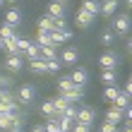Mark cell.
Wrapping results in <instances>:
<instances>
[{
    "label": "cell",
    "instance_id": "obj_1",
    "mask_svg": "<svg viewBox=\"0 0 132 132\" xmlns=\"http://www.w3.org/2000/svg\"><path fill=\"white\" fill-rule=\"evenodd\" d=\"M36 96V87L34 84H22V87L17 89V94H14V101H17L19 106H29Z\"/></svg>",
    "mask_w": 132,
    "mask_h": 132
},
{
    "label": "cell",
    "instance_id": "obj_2",
    "mask_svg": "<svg viewBox=\"0 0 132 132\" xmlns=\"http://www.w3.org/2000/svg\"><path fill=\"white\" fill-rule=\"evenodd\" d=\"M118 53H113V51H106V53H101L98 55V65L103 67V70H118Z\"/></svg>",
    "mask_w": 132,
    "mask_h": 132
},
{
    "label": "cell",
    "instance_id": "obj_3",
    "mask_svg": "<svg viewBox=\"0 0 132 132\" xmlns=\"http://www.w3.org/2000/svg\"><path fill=\"white\" fill-rule=\"evenodd\" d=\"M111 31L118 34V36L127 34L130 31V17H127V14H118V17L113 19V29H111Z\"/></svg>",
    "mask_w": 132,
    "mask_h": 132
},
{
    "label": "cell",
    "instance_id": "obj_4",
    "mask_svg": "<svg viewBox=\"0 0 132 132\" xmlns=\"http://www.w3.org/2000/svg\"><path fill=\"white\" fill-rule=\"evenodd\" d=\"M94 19H96L94 14H89L87 10H82V7H79V10H77V14H75V22H77V27H79V29L91 27V22H94Z\"/></svg>",
    "mask_w": 132,
    "mask_h": 132
},
{
    "label": "cell",
    "instance_id": "obj_5",
    "mask_svg": "<svg viewBox=\"0 0 132 132\" xmlns=\"http://www.w3.org/2000/svg\"><path fill=\"white\" fill-rule=\"evenodd\" d=\"M22 67H24V58L22 55H7V60H5L7 72H22Z\"/></svg>",
    "mask_w": 132,
    "mask_h": 132
},
{
    "label": "cell",
    "instance_id": "obj_6",
    "mask_svg": "<svg viewBox=\"0 0 132 132\" xmlns=\"http://www.w3.org/2000/svg\"><path fill=\"white\" fill-rule=\"evenodd\" d=\"M96 118V113H94V108H89V106H84V108H77V120L75 122H87V125H91Z\"/></svg>",
    "mask_w": 132,
    "mask_h": 132
},
{
    "label": "cell",
    "instance_id": "obj_7",
    "mask_svg": "<svg viewBox=\"0 0 132 132\" xmlns=\"http://www.w3.org/2000/svg\"><path fill=\"white\" fill-rule=\"evenodd\" d=\"M118 5H120V0H103L101 3V17H113L115 10H118Z\"/></svg>",
    "mask_w": 132,
    "mask_h": 132
},
{
    "label": "cell",
    "instance_id": "obj_8",
    "mask_svg": "<svg viewBox=\"0 0 132 132\" xmlns=\"http://www.w3.org/2000/svg\"><path fill=\"white\" fill-rule=\"evenodd\" d=\"M63 96H65L67 103H79V101L84 98V87H77V84H75V87L70 89L67 94H63Z\"/></svg>",
    "mask_w": 132,
    "mask_h": 132
},
{
    "label": "cell",
    "instance_id": "obj_9",
    "mask_svg": "<svg viewBox=\"0 0 132 132\" xmlns=\"http://www.w3.org/2000/svg\"><path fill=\"white\" fill-rule=\"evenodd\" d=\"M77 58H79V51L77 48H65L63 53H60V63L63 65H75Z\"/></svg>",
    "mask_w": 132,
    "mask_h": 132
},
{
    "label": "cell",
    "instance_id": "obj_10",
    "mask_svg": "<svg viewBox=\"0 0 132 132\" xmlns=\"http://www.w3.org/2000/svg\"><path fill=\"white\" fill-rule=\"evenodd\" d=\"M98 79L103 82L106 87H118V70H103Z\"/></svg>",
    "mask_w": 132,
    "mask_h": 132
},
{
    "label": "cell",
    "instance_id": "obj_11",
    "mask_svg": "<svg viewBox=\"0 0 132 132\" xmlns=\"http://www.w3.org/2000/svg\"><path fill=\"white\" fill-rule=\"evenodd\" d=\"M70 79H72V84H77V87H84V84L89 82V72L84 67H79V70H75V72L70 75Z\"/></svg>",
    "mask_w": 132,
    "mask_h": 132
},
{
    "label": "cell",
    "instance_id": "obj_12",
    "mask_svg": "<svg viewBox=\"0 0 132 132\" xmlns=\"http://www.w3.org/2000/svg\"><path fill=\"white\" fill-rule=\"evenodd\" d=\"M46 14H51V17H55V19L65 17V7H63V3H58V0L48 3V12H46Z\"/></svg>",
    "mask_w": 132,
    "mask_h": 132
},
{
    "label": "cell",
    "instance_id": "obj_13",
    "mask_svg": "<svg viewBox=\"0 0 132 132\" xmlns=\"http://www.w3.org/2000/svg\"><path fill=\"white\" fill-rule=\"evenodd\" d=\"M120 120H122V108L111 106V108L106 111V122H113V125H118Z\"/></svg>",
    "mask_w": 132,
    "mask_h": 132
},
{
    "label": "cell",
    "instance_id": "obj_14",
    "mask_svg": "<svg viewBox=\"0 0 132 132\" xmlns=\"http://www.w3.org/2000/svg\"><path fill=\"white\" fill-rule=\"evenodd\" d=\"M19 22H22V12L17 10V7L7 10V14H5V24H10V27H17Z\"/></svg>",
    "mask_w": 132,
    "mask_h": 132
},
{
    "label": "cell",
    "instance_id": "obj_15",
    "mask_svg": "<svg viewBox=\"0 0 132 132\" xmlns=\"http://www.w3.org/2000/svg\"><path fill=\"white\" fill-rule=\"evenodd\" d=\"M82 10H87L89 14L98 17V12H101V0H84V3H82Z\"/></svg>",
    "mask_w": 132,
    "mask_h": 132
},
{
    "label": "cell",
    "instance_id": "obj_16",
    "mask_svg": "<svg viewBox=\"0 0 132 132\" xmlns=\"http://www.w3.org/2000/svg\"><path fill=\"white\" fill-rule=\"evenodd\" d=\"M3 48H7V53H10V55H19V46H17V34H14L12 38H5V41H3Z\"/></svg>",
    "mask_w": 132,
    "mask_h": 132
},
{
    "label": "cell",
    "instance_id": "obj_17",
    "mask_svg": "<svg viewBox=\"0 0 132 132\" xmlns=\"http://www.w3.org/2000/svg\"><path fill=\"white\" fill-rule=\"evenodd\" d=\"M29 67H31L34 75H48V72H46V60H41V58L29 60Z\"/></svg>",
    "mask_w": 132,
    "mask_h": 132
},
{
    "label": "cell",
    "instance_id": "obj_18",
    "mask_svg": "<svg viewBox=\"0 0 132 132\" xmlns=\"http://www.w3.org/2000/svg\"><path fill=\"white\" fill-rule=\"evenodd\" d=\"M53 19L55 17H51V14L38 17V29H41V31H53Z\"/></svg>",
    "mask_w": 132,
    "mask_h": 132
},
{
    "label": "cell",
    "instance_id": "obj_19",
    "mask_svg": "<svg viewBox=\"0 0 132 132\" xmlns=\"http://www.w3.org/2000/svg\"><path fill=\"white\" fill-rule=\"evenodd\" d=\"M38 48H41V60H53V58H58L55 46H38Z\"/></svg>",
    "mask_w": 132,
    "mask_h": 132
},
{
    "label": "cell",
    "instance_id": "obj_20",
    "mask_svg": "<svg viewBox=\"0 0 132 132\" xmlns=\"http://www.w3.org/2000/svg\"><path fill=\"white\" fill-rule=\"evenodd\" d=\"M53 106H55V118H60V115H63V111L67 108L65 96H63V94H60V96H55V98H53Z\"/></svg>",
    "mask_w": 132,
    "mask_h": 132
},
{
    "label": "cell",
    "instance_id": "obj_21",
    "mask_svg": "<svg viewBox=\"0 0 132 132\" xmlns=\"http://www.w3.org/2000/svg\"><path fill=\"white\" fill-rule=\"evenodd\" d=\"M34 43H36V46H53V41H51V31H41V29H38Z\"/></svg>",
    "mask_w": 132,
    "mask_h": 132
},
{
    "label": "cell",
    "instance_id": "obj_22",
    "mask_svg": "<svg viewBox=\"0 0 132 132\" xmlns=\"http://www.w3.org/2000/svg\"><path fill=\"white\" fill-rule=\"evenodd\" d=\"M24 58H27V60H36V58H41V48H38V46L31 41V46L24 51Z\"/></svg>",
    "mask_w": 132,
    "mask_h": 132
},
{
    "label": "cell",
    "instance_id": "obj_23",
    "mask_svg": "<svg viewBox=\"0 0 132 132\" xmlns=\"http://www.w3.org/2000/svg\"><path fill=\"white\" fill-rule=\"evenodd\" d=\"M111 106H115V108H127V106H130V96L120 91V94L113 98V103H111Z\"/></svg>",
    "mask_w": 132,
    "mask_h": 132
},
{
    "label": "cell",
    "instance_id": "obj_24",
    "mask_svg": "<svg viewBox=\"0 0 132 132\" xmlns=\"http://www.w3.org/2000/svg\"><path fill=\"white\" fill-rule=\"evenodd\" d=\"M41 113L46 118H55V106H53V101H43L41 103Z\"/></svg>",
    "mask_w": 132,
    "mask_h": 132
},
{
    "label": "cell",
    "instance_id": "obj_25",
    "mask_svg": "<svg viewBox=\"0 0 132 132\" xmlns=\"http://www.w3.org/2000/svg\"><path fill=\"white\" fill-rule=\"evenodd\" d=\"M72 87H75V84H72L70 77H60V82H58V91H60V94H67Z\"/></svg>",
    "mask_w": 132,
    "mask_h": 132
},
{
    "label": "cell",
    "instance_id": "obj_26",
    "mask_svg": "<svg viewBox=\"0 0 132 132\" xmlns=\"http://www.w3.org/2000/svg\"><path fill=\"white\" fill-rule=\"evenodd\" d=\"M58 125H60V132H72V125H75V120H70V118H63V115H60V118H58Z\"/></svg>",
    "mask_w": 132,
    "mask_h": 132
},
{
    "label": "cell",
    "instance_id": "obj_27",
    "mask_svg": "<svg viewBox=\"0 0 132 132\" xmlns=\"http://www.w3.org/2000/svg\"><path fill=\"white\" fill-rule=\"evenodd\" d=\"M12 36H14V27H10V24L3 22V24H0V38L5 41V38H12Z\"/></svg>",
    "mask_w": 132,
    "mask_h": 132
},
{
    "label": "cell",
    "instance_id": "obj_28",
    "mask_svg": "<svg viewBox=\"0 0 132 132\" xmlns=\"http://www.w3.org/2000/svg\"><path fill=\"white\" fill-rule=\"evenodd\" d=\"M46 72H51V75L60 72V60H58V58H53V60H46Z\"/></svg>",
    "mask_w": 132,
    "mask_h": 132
},
{
    "label": "cell",
    "instance_id": "obj_29",
    "mask_svg": "<svg viewBox=\"0 0 132 132\" xmlns=\"http://www.w3.org/2000/svg\"><path fill=\"white\" fill-rule=\"evenodd\" d=\"M17 46H19V55L24 58V51L31 46V38H24V36H17Z\"/></svg>",
    "mask_w": 132,
    "mask_h": 132
},
{
    "label": "cell",
    "instance_id": "obj_30",
    "mask_svg": "<svg viewBox=\"0 0 132 132\" xmlns=\"http://www.w3.org/2000/svg\"><path fill=\"white\" fill-rule=\"evenodd\" d=\"M118 94H120L118 87H106V89H103V96H106V101H111V103H113V98L118 96Z\"/></svg>",
    "mask_w": 132,
    "mask_h": 132
},
{
    "label": "cell",
    "instance_id": "obj_31",
    "mask_svg": "<svg viewBox=\"0 0 132 132\" xmlns=\"http://www.w3.org/2000/svg\"><path fill=\"white\" fill-rule=\"evenodd\" d=\"M63 118H70V120H77V106H75V103H67V108L63 111Z\"/></svg>",
    "mask_w": 132,
    "mask_h": 132
},
{
    "label": "cell",
    "instance_id": "obj_32",
    "mask_svg": "<svg viewBox=\"0 0 132 132\" xmlns=\"http://www.w3.org/2000/svg\"><path fill=\"white\" fill-rule=\"evenodd\" d=\"M46 132H60V125H58V118H48V122H46Z\"/></svg>",
    "mask_w": 132,
    "mask_h": 132
},
{
    "label": "cell",
    "instance_id": "obj_33",
    "mask_svg": "<svg viewBox=\"0 0 132 132\" xmlns=\"http://www.w3.org/2000/svg\"><path fill=\"white\" fill-rule=\"evenodd\" d=\"M12 115H5V113H0V130H7V127H12Z\"/></svg>",
    "mask_w": 132,
    "mask_h": 132
},
{
    "label": "cell",
    "instance_id": "obj_34",
    "mask_svg": "<svg viewBox=\"0 0 132 132\" xmlns=\"http://www.w3.org/2000/svg\"><path fill=\"white\" fill-rule=\"evenodd\" d=\"M98 41L103 43V46H111V43L115 41V34H113V31H103V34H101V38H98Z\"/></svg>",
    "mask_w": 132,
    "mask_h": 132
},
{
    "label": "cell",
    "instance_id": "obj_35",
    "mask_svg": "<svg viewBox=\"0 0 132 132\" xmlns=\"http://www.w3.org/2000/svg\"><path fill=\"white\" fill-rule=\"evenodd\" d=\"M72 132H91V125H87V122H75Z\"/></svg>",
    "mask_w": 132,
    "mask_h": 132
},
{
    "label": "cell",
    "instance_id": "obj_36",
    "mask_svg": "<svg viewBox=\"0 0 132 132\" xmlns=\"http://www.w3.org/2000/svg\"><path fill=\"white\" fill-rule=\"evenodd\" d=\"M98 132H118V125H113V122H103Z\"/></svg>",
    "mask_w": 132,
    "mask_h": 132
},
{
    "label": "cell",
    "instance_id": "obj_37",
    "mask_svg": "<svg viewBox=\"0 0 132 132\" xmlns=\"http://www.w3.org/2000/svg\"><path fill=\"white\" fill-rule=\"evenodd\" d=\"M58 31H60V36H63V43H65V41H70V38H72V31H70L67 27H65V29H58Z\"/></svg>",
    "mask_w": 132,
    "mask_h": 132
},
{
    "label": "cell",
    "instance_id": "obj_38",
    "mask_svg": "<svg viewBox=\"0 0 132 132\" xmlns=\"http://www.w3.org/2000/svg\"><path fill=\"white\" fill-rule=\"evenodd\" d=\"M0 89H10V77H0Z\"/></svg>",
    "mask_w": 132,
    "mask_h": 132
},
{
    "label": "cell",
    "instance_id": "obj_39",
    "mask_svg": "<svg viewBox=\"0 0 132 132\" xmlns=\"http://www.w3.org/2000/svg\"><path fill=\"white\" fill-rule=\"evenodd\" d=\"M31 132H46V127H43V125H34Z\"/></svg>",
    "mask_w": 132,
    "mask_h": 132
},
{
    "label": "cell",
    "instance_id": "obj_40",
    "mask_svg": "<svg viewBox=\"0 0 132 132\" xmlns=\"http://www.w3.org/2000/svg\"><path fill=\"white\" fill-rule=\"evenodd\" d=\"M5 132H22V127H17V125H12V127H7Z\"/></svg>",
    "mask_w": 132,
    "mask_h": 132
},
{
    "label": "cell",
    "instance_id": "obj_41",
    "mask_svg": "<svg viewBox=\"0 0 132 132\" xmlns=\"http://www.w3.org/2000/svg\"><path fill=\"white\" fill-rule=\"evenodd\" d=\"M120 132H132V127H130V120H127V125H125V127H122Z\"/></svg>",
    "mask_w": 132,
    "mask_h": 132
},
{
    "label": "cell",
    "instance_id": "obj_42",
    "mask_svg": "<svg viewBox=\"0 0 132 132\" xmlns=\"http://www.w3.org/2000/svg\"><path fill=\"white\" fill-rule=\"evenodd\" d=\"M0 51H3V38H0Z\"/></svg>",
    "mask_w": 132,
    "mask_h": 132
},
{
    "label": "cell",
    "instance_id": "obj_43",
    "mask_svg": "<svg viewBox=\"0 0 132 132\" xmlns=\"http://www.w3.org/2000/svg\"><path fill=\"white\" fill-rule=\"evenodd\" d=\"M5 3H17V0H5Z\"/></svg>",
    "mask_w": 132,
    "mask_h": 132
},
{
    "label": "cell",
    "instance_id": "obj_44",
    "mask_svg": "<svg viewBox=\"0 0 132 132\" xmlns=\"http://www.w3.org/2000/svg\"><path fill=\"white\" fill-rule=\"evenodd\" d=\"M3 3H5V0H0V7H3Z\"/></svg>",
    "mask_w": 132,
    "mask_h": 132
}]
</instances>
